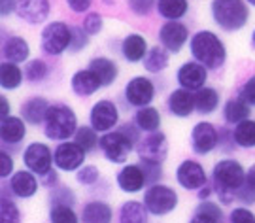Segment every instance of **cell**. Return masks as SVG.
<instances>
[{"label":"cell","instance_id":"28","mask_svg":"<svg viewBox=\"0 0 255 223\" xmlns=\"http://www.w3.org/2000/svg\"><path fill=\"white\" fill-rule=\"evenodd\" d=\"M89 70L97 74L102 85H112L118 78V66L114 61H110L106 57H95L89 63Z\"/></svg>","mask_w":255,"mask_h":223},{"label":"cell","instance_id":"21","mask_svg":"<svg viewBox=\"0 0 255 223\" xmlns=\"http://www.w3.org/2000/svg\"><path fill=\"white\" fill-rule=\"evenodd\" d=\"M49 103L42 97H32L23 103L21 106V117L27 119L30 125H40L42 121H46V115L49 112Z\"/></svg>","mask_w":255,"mask_h":223},{"label":"cell","instance_id":"43","mask_svg":"<svg viewBox=\"0 0 255 223\" xmlns=\"http://www.w3.org/2000/svg\"><path fill=\"white\" fill-rule=\"evenodd\" d=\"M76 180L82 184V186H93L101 180V170L95 167V165H85L76 172Z\"/></svg>","mask_w":255,"mask_h":223},{"label":"cell","instance_id":"36","mask_svg":"<svg viewBox=\"0 0 255 223\" xmlns=\"http://www.w3.org/2000/svg\"><path fill=\"white\" fill-rule=\"evenodd\" d=\"M21 82H23V72L19 70V66L15 63H8V61L2 63V66H0V84H2V87L11 91V89H17Z\"/></svg>","mask_w":255,"mask_h":223},{"label":"cell","instance_id":"38","mask_svg":"<svg viewBox=\"0 0 255 223\" xmlns=\"http://www.w3.org/2000/svg\"><path fill=\"white\" fill-rule=\"evenodd\" d=\"M82 218L74 212L72 206L66 205H55L49 210V223H80Z\"/></svg>","mask_w":255,"mask_h":223},{"label":"cell","instance_id":"6","mask_svg":"<svg viewBox=\"0 0 255 223\" xmlns=\"http://www.w3.org/2000/svg\"><path fill=\"white\" fill-rule=\"evenodd\" d=\"M72 44V27L63 21H53L42 30V49L47 55H61L70 49Z\"/></svg>","mask_w":255,"mask_h":223},{"label":"cell","instance_id":"11","mask_svg":"<svg viewBox=\"0 0 255 223\" xmlns=\"http://www.w3.org/2000/svg\"><path fill=\"white\" fill-rule=\"evenodd\" d=\"M176 180L187 191H199L201 187L208 184L206 170L202 168L199 161H193V159H185V161H182L178 165V168H176Z\"/></svg>","mask_w":255,"mask_h":223},{"label":"cell","instance_id":"7","mask_svg":"<svg viewBox=\"0 0 255 223\" xmlns=\"http://www.w3.org/2000/svg\"><path fill=\"white\" fill-rule=\"evenodd\" d=\"M136 144L128 138L123 130H110L101 138L102 155L112 163H125Z\"/></svg>","mask_w":255,"mask_h":223},{"label":"cell","instance_id":"19","mask_svg":"<svg viewBox=\"0 0 255 223\" xmlns=\"http://www.w3.org/2000/svg\"><path fill=\"white\" fill-rule=\"evenodd\" d=\"M40 182L34 172L30 170H17L9 178V191L17 199H30L38 193Z\"/></svg>","mask_w":255,"mask_h":223},{"label":"cell","instance_id":"32","mask_svg":"<svg viewBox=\"0 0 255 223\" xmlns=\"http://www.w3.org/2000/svg\"><path fill=\"white\" fill-rule=\"evenodd\" d=\"M223 117L227 123H242L250 117V104H246L242 99H233V101H227L225 103V108H223Z\"/></svg>","mask_w":255,"mask_h":223},{"label":"cell","instance_id":"57","mask_svg":"<svg viewBox=\"0 0 255 223\" xmlns=\"http://www.w3.org/2000/svg\"><path fill=\"white\" fill-rule=\"evenodd\" d=\"M248 4H252V6H255V0H246Z\"/></svg>","mask_w":255,"mask_h":223},{"label":"cell","instance_id":"33","mask_svg":"<svg viewBox=\"0 0 255 223\" xmlns=\"http://www.w3.org/2000/svg\"><path fill=\"white\" fill-rule=\"evenodd\" d=\"M157 9L164 19L178 21L187 13L189 4H187V0H157Z\"/></svg>","mask_w":255,"mask_h":223},{"label":"cell","instance_id":"34","mask_svg":"<svg viewBox=\"0 0 255 223\" xmlns=\"http://www.w3.org/2000/svg\"><path fill=\"white\" fill-rule=\"evenodd\" d=\"M166 66H168V49H164L161 46L151 47L144 59V68L147 72L157 74V72H163Z\"/></svg>","mask_w":255,"mask_h":223},{"label":"cell","instance_id":"31","mask_svg":"<svg viewBox=\"0 0 255 223\" xmlns=\"http://www.w3.org/2000/svg\"><path fill=\"white\" fill-rule=\"evenodd\" d=\"M134 123L136 127H140L142 130L147 132H155L161 125V113L153 106H144V108H138L136 115H134Z\"/></svg>","mask_w":255,"mask_h":223},{"label":"cell","instance_id":"39","mask_svg":"<svg viewBox=\"0 0 255 223\" xmlns=\"http://www.w3.org/2000/svg\"><path fill=\"white\" fill-rule=\"evenodd\" d=\"M237 199L242 201L244 205H255V165H252L246 170V180H244V186L237 193Z\"/></svg>","mask_w":255,"mask_h":223},{"label":"cell","instance_id":"17","mask_svg":"<svg viewBox=\"0 0 255 223\" xmlns=\"http://www.w3.org/2000/svg\"><path fill=\"white\" fill-rule=\"evenodd\" d=\"M49 9V0H17L15 13L28 25H38L47 19Z\"/></svg>","mask_w":255,"mask_h":223},{"label":"cell","instance_id":"42","mask_svg":"<svg viewBox=\"0 0 255 223\" xmlns=\"http://www.w3.org/2000/svg\"><path fill=\"white\" fill-rule=\"evenodd\" d=\"M25 76H27L28 82H34V84H36V82H42L47 76V65L44 61H40V59H34V61L27 63Z\"/></svg>","mask_w":255,"mask_h":223},{"label":"cell","instance_id":"9","mask_svg":"<svg viewBox=\"0 0 255 223\" xmlns=\"http://www.w3.org/2000/svg\"><path fill=\"white\" fill-rule=\"evenodd\" d=\"M85 153L76 142H61L53 151L55 167L63 172H78L85 163Z\"/></svg>","mask_w":255,"mask_h":223},{"label":"cell","instance_id":"12","mask_svg":"<svg viewBox=\"0 0 255 223\" xmlns=\"http://www.w3.org/2000/svg\"><path fill=\"white\" fill-rule=\"evenodd\" d=\"M89 119H91V127L97 132H110L118 125L119 112L112 101H99L91 108Z\"/></svg>","mask_w":255,"mask_h":223},{"label":"cell","instance_id":"8","mask_svg":"<svg viewBox=\"0 0 255 223\" xmlns=\"http://www.w3.org/2000/svg\"><path fill=\"white\" fill-rule=\"evenodd\" d=\"M23 163L27 170L34 172L38 176H46L47 172L53 170V153H51V148H47L46 144L42 142H32L28 144L25 151H23Z\"/></svg>","mask_w":255,"mask_h":223},{"label":"cell","instance_id":"22","mask_svg":"<svg viewBox=\"0 0 255 223\" xmlns=\"http://www.w3.org/2000/svg\"><path fill=\"white\" fill-rule=\"evenodd\" d=\"M147 42L142 34H128L123 44H121V53L127 59L128 63H138L144 61L147 55Z\"/></svg>","mask_w":255,"mask_h":223},{"label":"cell","instance_id":"13","mask_svg":"<svg viewBox=\"0 0 255 223\" xmlns=\"http://www.w3.org/2000/svg\"><path fill=\"white\" fill-rule=\"evenodd\" d=\"M191 146L195 153L208 155L210 151L216 149V146H218V129L206 121L197 123L191 130Z\"/></svg>","mask_w":255,"mask_h":223},{"label":"cell","instance_id":"23","mask_svg":"<svg viewBox=\"0 0 255 223\" xmlns=\"http://www.w3.org/2000/svg\"><path fill=\"white\" fill-rule=\"evenodd\" d=\"M114 212L112 206L104 201H91L83 206L82 223H112Z\"/></svg>","mask_w":255,"mask_h":223},{"label":"cell","instance_id":"50","mask_svg":"<svg viewBox=\"0 0 255 223\" xmlns=\"http://www.w3.org/2000/svg\"><path fill=\"white\" fill-rule=\"evenodd\" d=\"M13 174V159L9 157L6 151H2L0 155V176L8 178Z\"/></svg>","mask_w":255,"mask_h":223},{"label":"cell","instance_id":"56","mask_svg":"<svg viewBox=\"0 0 255 223\" xmlns=\"http://www.w3.org/2000/svg\"><path fill=\"white\" fill-rule=\"evenodd\" d=\"M252 44H254V47H255V30H254V34H252Z\"/></svg>","mask_w":255,"mask_h":223},{"label":"cell","instance_id":"37","mask_svg":"<svg viewBox=\"0 0 255 223\" xmlns=\"http://www.w3.org/2000/svg\"><path fill=\"white\" fill-rule=\"evenodd\" d=\"M74 142L83 148L87 153L89 151H95L97 146H101V140L97 138V130L93 127H78L76 134H74Z\"/></svg>","mask_w":255,"mask_h":223},{"label":"cell","instance_id":"54","mask_svg":"<svg viewBox=\"0 0 255 223\" xmlns=\"http://www.w3.org/2000/svg\"><path fill=\"white\" fill-rule=\"evenodd\" d=\"M212 193H214V187L206 184L204 187H201V189H199V199H202V201H208V197L212 195Z\"/></svg>","mask_w":255,"mask_h":223},{"label":"cell","instance_id":"30","mask_svg":"<svg viewBox=\"0 0 255 223\" xmlns=\"http://www.w3.org/2000/svg\"><path fill=\"white\" fill-rule=\"evenodd\" d=\"M219 106V93L212 87H202L195 93V108L199 113H212Z\"/></svg>","mask_w":255,"mask_h":223},{"label":"cell","instance_id":"47","mask_svg":"<svg viewBox=\"0 0 255 223\" xmlns=\"http://www.w3.org/2000/svg\"><path fill=\"white\" fill-rule=\"evenodd\" d=\"M87 38L89 34L85 32V28H78V27H72V44H70V51H82L83 47L87 46Z\"/></svg>","mask_w":255,"mask_h":223},{"label":"cell","instance_id":"55","mask_svg":"<svg viewBox=\"0 0 255 223\" xmlns=\"http://www.w3.org/2000/svg\"><path fill=\"white\" fill-rule=\"evenodd\" d=\"M0 104H2V119H4V117H8V115H9L8 99H6V97H2V99H0Z\"/></svg>","mask_w":255,"mask_h":223},{"label":"cell","instance_id":"44","mask_svg":"<svg viewBox=\"0 0 255 223\" xmlns=\"http://www.w3.org/2000/svg\"><path fill=\"white\" fill-rule=\"evenodd\" d=\"M140 167L144 170V174H146V180L147 184H151L155 186L161 176H163V170H161V165L159 163H147V161H140Z\"/></svg>","mask_w":255,"mask_h":223},{"label":"cell","instance_id":"51","mask_svg":"<svg viewBox=\"0 0 255 223\" xmlns=\"http://www.w3.org/2000/svg\"><path fill=\"white\" fill-rule=\"evenodd\" d=\"M91 2L93 0H66V4H68V8L76 11V13H83V11H87V9L91 8Z\"/></svg>","mask_w":255,"mask_h":223},{"label":"cell","instance_id":"20","mask_svg":"<svg viewBox=\"0 0 255 223\" xmlns=\"http://www.w3.org/2000/svg\"><path fill=\"white\" fill-rule=\"evenodd\" d=\"M72 85V91L80 97H91L101 89V80L97 78L95 72H91L89 68L87 70H78L70 80Z\"/></svg>","mask_w":255,"mask_h":223},{"label":"cell","instance_id":"14","mask_svg":"<svg viewBox=\"0 0 255 223\" xmlns=\"http://www.w3.org/2000/svg\"><path fill=\"white\" fill-rule=\"evenodd\" d=\"M155 97V87L153 84L144 78V76H138L132 78L125 87V99L128 101V104L136 106V108H144L147 104L153 101Z\"/></svg>","mask_w":255,"mask_h":223},{"label":"cell","instance_id":"25","mask_svg":"<svg viewBox=\"0 0 255 223\" xmlns=\"http://www.w3.org/2000/svg\"><path fill=\"white\" fill-rule=\"evenodd\" d=\"M147 208L144 203L127 201L119 206L118 223H147Z\"/></svg>","mask_w":255,"mask_h":223},{"label":"cell","instance_id":"26","mask_svg":"<svg viewBox=\"0 0 255 223\" xmlns=\"http://www.w3.org/2000/svg\"><path fill=\"white\" fill-rule=\"evenodd\" d=\"M2 53H4V59H6L8 63H15V65H19V63H25V61L28 59L30 49H28V44L25 38L11 36L4 42Z\"/></svg>","mask_w":255,"mask_h":223},{"label":"cell","instance_id":"52","mask_svg":"<svg viewBox=\"0 0 255 223\" xmlns=\"http://www.w3.org/2000/svg\"><path fill=\"white\" fill-rule=\"evenodd\" d=\"M42 186L44 187H49V189H55V187L59 186V176H57V172L51 170V172H47L46 176H42Z\"/></svg>","mask_w":255,"mask_h":223},{"label":"cell","instance_id":"3","mask_svg":"<svg viewBox=\"0 0 255 223\" xmlns=\"http://www.w3.org/2000/svg\"><path fill=\"white\" fill-rule=\"evenodd\" d=\"M212 17L223 30L235 32L244 28L250 19V9L244 0H214Z\"/></svg>","mask_w":255,"mask_h":223},{"label":"cell","instance_id":"48","mask_svg":"<svg viewBox=\"0 0 255 223\" xmlns=\"http://www.w3.org/2000/svg\"><path fill=\"white\" fill-rule=\"evenodd\" d=\"M238 99H242V101L246 104H250V106H255V76L250 78L246 84L242 85Z\"/></svg>","mask_w":255,"mask_h":223},{"label":"cell","instance_id":"29","mask_svg":"<svg viewBox=\"0 0 255 223\" xmlns=\"http://www.w3.org/2000/svg\"><path fill=\"white\" fill-rule=\"evenodd\" d=\"M223 222V210L218 203L214 201H202L197 206V212L193 216L189 223H221Z\"/></svg>","mask_w":255,"mask_h":223},{"label":"cell","instance_id":"2","mask_svg":"<svg viewBox=\"0 0 255 223\" xmlns=\"http://www.w3.org/2000/svg\"><path fill=\"white\" fill-rule=\"evenodd\" d=\"M191 55L197 63L206 68H219L225 63V46L218 34L210 30H201L191 38Z\"/></svg>","mask_w":255,"mask_h":223},{"label":"cell","instance_id":"35","mask_svg":"<svg viewBox=\"0 0 255 223\" xmlns=\"http://www.w3.org/2000/svg\"><path fill=\"white\" fill-rule=\"evenodd\" d=\"M233 140L240 148H255V121L246 119L238 123L233 132Z\"/></svg>","mask_w":255,"mask_h":223},{"label":"cell","instance_id":"16","mask_svg":"<svg viewBox=\"0 0 255 223\" xmlns=\"http://www.w3.org/2000/svg\"><path fill=\"white\" fill-rule=\"evenodd\" d=\"M206 66H202L201 63H197V61H191V63H185L178 68V74H176V80H178V84L182 89H187V91H191V89H202V85L206 82Z\"/></svg>","mask_w":255,"mask_h":223},{"label":"cell","instance_id":"46","mask_svg":"<svg viewBox=\"0 0 255 223\" xmlns=\"http://www.w3.org/2000/svg\"><path fill=\"white\" fill-rule=\"evenodd\" d=\"M229 222L231 223H255V214L246 208V206H238L235 208L231 216H229Z\"/></svg>","mask_w":255,"mask_h":223},{"label":"cell","instance_id":"53","mask_svg":"<svg viewBox=\"0 0 255 223\" xmlns=\"http://www.w3.org/2000/svg\"><path fill=\"white\" fill-rule=\"evenodd\" d=\"M15 8H17V0H0V11H2V15H9Z\"/></svg>","mask_w":255,"mask_h":223},{"label":"cell","instance_id":"18","mask_svg":"<svg viewBox=\"0 0 255 223\" xmlns=\"http://www.w3.org/2000/svg\"><path fill=\"white\" fill-rule=\"evenodd\" d=\"M116 182H118L119 189L125 191V193H138L147 184L146 174H144V170H142V167L138 163L121 168L118 172V176H116Z\"/></svg>","mask_w":255,"mask_h":223},{"label":"cell","instance_id":"1","mask_svg":"<svg viewBox=\"0 0 255 223\" xmlns=\"http://www.w3.org/2000/svg\"><path fill=\"white\" fill-rule=\"evenodd\" d=\"M244 180L246 170L235 159H221L212 168V187L223 205H231L237 199V193L244 186Z\"/></svg>","mask_w":255,"mask_h":223},{"label":"cell","instance_id":"24","mask_svg":"<svg viewBox=\"0 0 255 223\" xmlns=\"http://www.w3.org/2000/svg\"><path fill=\"white\" fill-rule=\"evenodd\" d=\"M168 108L178 117H187L195 108V95H191L187 89H176L168 97Z\"/></svg>","mask_w":255,"mask_h":223},{"label":"cell","instance_id":"4","mask_svg":"<svg viewBox=\"0 0 255 223\" xmlns=\"http://www.w3.org/2000/svg\"><path fill=\"white\" fill-rule=\"evenodd\" d=\"M44 130L46 136L51 140H68L76 134L78 130V121L72 108H68L66 104H55L49 108L44 121Z\"/></svg>","mask_w":255,"mask_h":223},{"label":"cell","instance_id":"15","mask_svg":"<svg viewBox=\"0 0 255 223\" xmlns=\"http://www.w3.org/2000/svg\"><path fill=\"white\" fill-rule=\"evenodd\" d=\"M187 38H189V30L183 23H178V21H168L159 30V40H161L163 47L172 53H178L182 49Z\"/></svg>","mask_w":255,"mask_h":223},{"label":"cell","instance_id":"49","mask_svg":"<svg viewBox=\"0 0 255 223\" xmlns=\"http://www.w3.org/2000/svg\"><path fill=\"white\" fill-rule=\"evenodd\" d=\"M153 4L155 0H128V6L136 15H147L153 8Z\"/></svg>","mask_w":255,"mask_h":223},{"label":"cell","instance_id":"41","mask_svg":"<svg viewBox=\"0 0 255 223\" xmlns=\"http://www.w3.org/2000/svg\"><path fill=\"white\" fill-rule=\"evenodd\" d=\"M49 201H51V206H55V205L74 206V205H76V197H74V191L70 189V187H66V186H57L55 189H51Z\"/></svg>","mask_w":255,"mask_h":223},{"label":"cell","instance_id":"5","mask_svg":"<svg viewBox=\"0 0 255 223\" xmlns=\"http://www.w3.org/2000/svg\"><path fill=\"white\" fill-rule=\"evenodd\" d=\"M147 212L151 216H168L170 212L176 210L178 206V193L174 191L170 186H164V184H155L149 186L144 193V201Z\"/></svg>","mask_w":255,"mask_h":223},{"label":"cell","instance_id":"27","mask_svg":"<svg viewBox=\"0 0 255 223\" xmlns=\"http://www.w3.org/2000/svg\"><path fill=\"white\" fill-rule=\"evenodd\" d=\"M27 134V127L23 123V117L8 115L2 119V140L6 144H19Z\"/></svg>","mask_w":255,"mask_h":223},{"label":"cell","instance_id":"40","mask_svg":"<svg viewBox=\"0 0 255 223\" xmlns=\"http://www.w3.org/2000/svg\"><path fill=\"white\" fill-rule=\"evenodd\" d=\"M0 223H21V212L8 197H2L0 201Z\"/></svg>","mask_w":255,"mask_h":223},{"label":"cell","instance_id":"45","mask_svg":"<svg viewBox=\"0 0 255 223\" xmlns=\"http://www.w3.org/2000/svg\"><path fill=\"white\" fill-rule=\"evenodd\" d=\"M102 27H104V21H102L101 13H89L87 17H85V21H83V28H85V32L89 34V36H97L99 32L102 30Z\"/></svg>","mask_w":255,"mask_h":223},{"label":"cell","instance_id":"10","mask_svg":"<svg viewBox=\"0 0 255 223\" xmlns=\"http://www.w3.org/2000/svg\"><path fill=\"white\" fill-rule=\"evenodd\" d=\"M138 157L140 161H147V163H163L166 155H168V140L163 132L155 130L151 134H147L144 140H140L136 146Z\"/></svg>","mask_w":255,"mask_h":223}]
</instances>
